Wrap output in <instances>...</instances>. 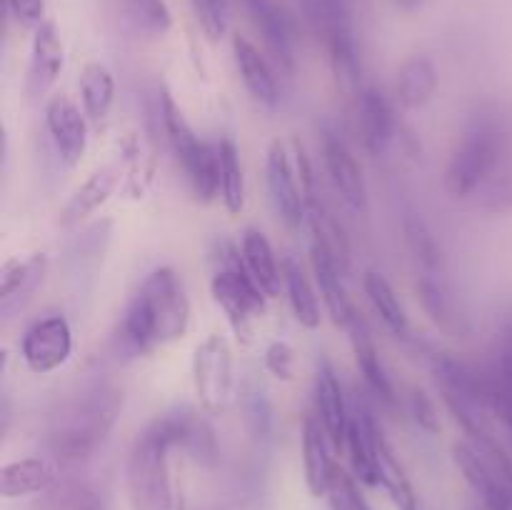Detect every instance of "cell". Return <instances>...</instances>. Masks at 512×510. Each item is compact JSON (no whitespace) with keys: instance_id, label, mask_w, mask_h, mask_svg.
Masks as SVG:
<instances>
[{"instance_id":"obj_1","label":"cell","mask_w":512,"mask_h":510,"mask_svg":"<svg viewBox=\"0 0 512 510\" xmlns=\"http://www.w3.org/2000/svg\"><path fill=\"white\" fill-rule=\"evenodd\" d=\"M190 325V300L173 268H155L120 318L115 343L130 358L153 353L160 345L183 338Z\"/></svg>"},{"instance_id":"obj_2","label":"cell","mask_w":512,"mask_h":510,"mask_svg":"<svg viewBox=\"0 0 512 510\" xmlns=\"http://www.w3.org/2000/svg\"><path fill=\"white\" fill-rule=\"evenodd\" d=\"M123 390L115 385H93L60 405L48 425V448L63 463L88 460L118 425Z\"/></svg>"},{"instance_id":"obj_3","label":"cell","mask_w":512,"mask_h":510,"mask_svg":"<svg viewBox=\"0 0 512 510\" xmlns=\"http://www.w3.org/2000/svg\"><path fill=\"white\" fill-rule=\"evenodd\" d=\"M508 148V133L495 113H478L460 135L445 168V188L455 198L473 195L495 178Z\"/></svg>"},{"instance_id":"obj_4","label":"cell","mask_w":512,"mask_h":510,"mask_svg":"<svg viewBox=\"0 0 512 510\" xmlns=\"http://www.w3.org/2000/svg\"><path fill=\"white\" fill-rule=\"evenodd\" d=\"M160 123L175 158L183 165L190 190L200 203H210L220 193V150L198 138L193 125L185 120L168 88H160Z\"/></svg>"},{"instance_id":"obj_5","label":"cell","mask_w":512,"mask_h":510,"mask_svg":"<svg viewBox=\"0 0 512 510\" xmlns=\"http://www.w3.org/2000/svg\"><path fill=\"white\" fill-rule=\"evenodd\" d=\"M170 443L153 423L138 435L128 455V498L133 510H173L168 468Z\"/></svg>"},{"instance_id":"obj_6","label":"cell","mask_w":512,"mask_h":510,"mask_svg":"<svg viewBox=\"0 0 512 510\" xmlns=\"http://www.w3.org/2000/svg\"><path fill=\"white\" fill-rule=\"evenodd\" d=\"M223 268L210 280V293L215 303L225 310L230 323L238 330H245V325L260 313H265V290L255 283L250 270L245 268L243 253L225 243L223 248Z\"/></svg>"},{"instance_id":"obj_7","label":"cell","mask_w":512,"mask_h":510,"mask_svg":"<svg viewBox=\"0 0 512 510\" xmlns=\"http://www.w3.org/2000/svg\"><path fill=\"white\" fill-rule=\"evenodd\" d=\"M233 350L225 335H208L195 348L193 385L200 405L210 415L225 413L233 400Z\"/></svg>"},{"instance_id":"obj_8","label":"cell","mask_w":512,"mask_h":510,"mask_svg":"<svg viewBox=\"0 0 512 510\" xmlns=\"http://www.w3.org/2000/svg\"><path fill=\"white\" fill-rule=\"evenodd\" d=\"M73 353V330L63 315H48L30 325L20 340V355L33 373L45 375L68 363Z\"/></svg>"},{"instance_id":"obj_9","label":"cell","mask_w":512,"mask_h":510,"mask_svg":"<svg viewBox=\"0 0 512 510\" xmlns=\"http://www.w3.org/2000/svg\"><path fill=\"white\" fill-rule=\"evenodd\" d=\"M248 13L250 23L255 25L265 40V48L275 58L280 68L288 73L295 70V48H298V23L293 13L280 0H240Z\"/></svg>"},{"instance_id":"obj_10","label":"cell","mask_w":512,"mask_h":510,"mask_svg":"<svg viewBox=\"0 0 512 510\" xmlns=\"http://www.w3.org/2000/svg\"><path fill=\"white\" fill-rule=\"evenodd\" d=\"M45 125L65 168H75L88 148V123L78 105L65 95H53L45 105Z\"/></svg>"},{"instance_id":"obj_11","label":"cell","mask_w":512,"mask_h":510,"mask_svg":"<svg viewBox=\"0 0 512 510\" xmlns=\"http://www.w3.org/2000/svg\"><path fill=\"white\" fill-rule=\"evenodd\" d=\"M310 258H313L315 280H318L320 295H323L330 318L338 325H343V328H348L350 320L355 318V308L350 303L343 278H340V265L338 258H335V250L330 248L320 223H313V248H310Z\"/></svg>"},{"instance_id":"obj_12","label":"cell","mask_w":512,"mask_h":510,"mask_svg":"<svg viewBox=\"0 0 512 510\" xmlns=\"http://www.w3.org/2000/svg\"><path fill=\"white\" fill-rule=\"evenodd\" d=\"M265 170H268L270 200H273L278 215L283 218V223L288 228H300L305 215H308V205H305L303 185L298 183V178L293 173V165H290L288 150H285V145L280 140L270 143Z\"/></svg>"},{"instance_id":"obj_13","label":"cell","mask_w":512,"mask_h":510,"mask_svg":"<svg viewBox=\"0 0 512 510\" xmlns=\"http://www.w3.org/2000/svg\"><path fill=\"white\" fill-rule=\"evenodd\" d=\"M63 63L65 50L58 28H55L53 20H43L33 33L28 75H25V93L30 100H40L50 93L60 70H63Z\"/></svg>"},{"instance_id":"obj_14","label":"cell","mask_w":512,"mask_h":510,"mask_svg":"<svg viewBox=\"0 0 512 510\" xmlns=\"http://www.w3.org/2000/svg\"><path fill=\"white\" fill-rule=\"evenodd\" d=\"M320 150H323L325 170H328L330 180H333L340 198H343L353 210H365L368 190H365L363 173H360V165L355 163V155L350 153L348 143H345L335 130L325 128Z\"/></svg>"},{"instance_id":"obj_15","label":"cell","mask_w":512,"mask_h":510,"mask_svg":"<svg viewBox=\"0 0 512 510\" xmlns=\"http://www.w3.org/2000/svg\"><path fill=\"white\" fill-rule=\"evenodd\" d=\"M453 458L460 473L465 475L475 493L483 498L488 510H512V485L500 478L498 470L480 455V450L470 443H458L453 448Z\"/></svg>"},{"instance_id":"obj_16","label":"cell","mask_w":512,"mask_h":510,"mask_svg":"<svg viewBox=\"0 0 512 510\" xmlns=\"http://www.w3.org/2000/svg\"><path fill=\"white\" fill-rule=\"evenodd\" d=\"M155 428L165 435L170 448H183L203 463L215 458V438L203 418L193 408H175L153 420Z\"/></svg>"},{"instance_id":"obj_17","label":"cell","mask_w":512,"mask_h":510,"mask_svg":"<svg viewBox=\"0 0 512 510\" xmlns=\"http://www.w3.org/2000/svg\"><path fill=\"white\" fill-rule=\"evenodd\" d=\"M315 415L320 418L323 428L328 430L333 448L343 450L353 415L348 413L340 380L328 360H320L318 370H315Z\"/></svg>"},{"instance_id":"obj_18","label":"cell","mask_w":512,"mask_h":510,"mask_svg":"<svg viewBox=\"0 0 512 510\" xmlns=\"http://www.w3.org/2000/svg\"><path fill=\"white\" fill-rule=\"evenodd\" d=\"M378 438L380 428L373 415L365 408L350 420L348 438H345V450L350 455V465L360 483L380 485V463H378Z\"/></svg>"},{"instance_id":"obj_19","label":"cell","mask_w":512,"mask_h":510,"mask_svg":"<svg viewBox=\"0 0 512 510\" xmlns=\"http://www.w3.org/2000/svg\"><path fill=\"white\" fill-rule=\"evenodd\" d=\"M330 445L333 440L318 415H308L303 423V470L310 495L315 498L328 493L330 478H333L335 463L330 458Z\"/></svg>"},{"instance_id":"obj_20","label":"cell","mask_w":512,"mask_h":510,"mask_svg":"<svg viewBox=\"0 0 512 510\" xmlns=\"http://www.w3.org/2000/svg\"><path fill=\"white\" fill-rule=\"evenodd\" d=\"M45 270H48V258L43 253H35L25 260L8 263L3 270V288H0V310L5 315L23 308L38 285L43 283Z\"/></svg>"},{"instance_id":"obj_21","label":"cell","mask_w":512,"mask_h":510,"mask_svg":"<svg viewBox=\"0 0 512 510\" xmlns=\"http://www.w3.org/2000/svg\"><path fill=\"white\" fill-rule=\"evenodd\" d=\"M233 55H235V65H238L240 78H243L245 88H248V93L253 95V100H258L260 105L273 108V105L278 103V83H275V75L273 70H270L268 60L263 58V53H260L248 38L235 35Z\"/></svg>"},{"instance_id":"obj_22","label":"cell","mask_w":512,"mask_h":510,"mask_svg":"<svg viewBox=\"0 0 512 510\" xmlns=\"http://www.w3.org/2000/svg\"><path fill=\"white\" fill-rule=\"evenodd\" d=\"M350 330V340H353V350H355V363H358V370L363 373L365 385L378 395L383 403L393 405L395 403V388L393 380H390L388 370H385L383 360H380L378 348H375L373 338H370L368 328H365L363 320L355 315L348 325Z\"/></svg>"},{"instance_id":"obj_23","label":"cell","mask_w":512,"mask_h":510,"mask_svg":"<svg viewBox=\"0 0 512 510\" xmlns=\"http://www.w3.org/2000/svg\"><path fill=\"white\" fill-rule=\"evenodd\" d=\"M395 118L388 98L378 88H365L360 95V135L373 155H383L393 143Z\"/></svg>"},{"instance_id":"obj_24","label":"cell","mask_w":512,"mask_h":510,"mask_svg":"<svg viewBox=\"0 0 512 510\" xmlns=\"http://www.w3.org/2000/svg\"><path fill=\"white\" fill-rule=\"evenodd\" d=\"M115 183H118V168H115V165H105V168L95 170V173L70 195L68 203H65L63 213H60L63 228H73L80 220L93 215L95 210L110 198Z\"/></svg>"},{"instance_id":"obj_25","label":"cell","mask_w":512,"mask_h":510,"mask_svg":"<svg viewBox=\"0 0 512 510\" xmlns=\"http://www.w3.org/2000/svg\"><path fill=\"white\" fill-rule=\"evenodd\" d=\"M55 483V465L45 458H23L3 465L0 493L3 498H23L30 493H45Z\"/></svg>"},{"instance_id":"obj_26","label":"cell","mask_w":512,"mask_h":510,"mask_svg":"<svg viewBox=\"0 0 512 510\" xmlns=\"http://www.w3.org/2000/svg\"><path fill=\"white\" fill-rule=\"evenodd\" d=\"M240 253H243L245 268L250 270V275L255 278V283L265 290L268 298H275L280 293V270L278 260H275L273 245L265 238L263 230L248 228L243 235V245H240Z\"/></svg>"},{"instance_id":"obj_27","label":"cell","mask_w":512,"mask_h":510,"mask_svg":"<svg viewBox=\"0 0 512 510\" xmlns=\"http://www.w3.org/2000/svg\"><path fill=\"white\" fill-rule=\"evenodd\" d=\"M438 90V73L433 60L425 55H413L403 63L398 73V98L405 108H423Z\"/></svg>"},{"instance_id":"obj_28","label":"cell","mask_w":512,"mask_h":510,"mask_svg":"<svg viewBox=\"0 0 512 510\" xmlns=\"http://www.w3.org/2000/svg\"><path fill=\"white\" fill-rule=\"evenodd\" d=\"M80 98L83 110L93 125H100L108 118L115 100V78L103 63H88L80 73Z\"/></svg>"},{"instance_id":"obj_29","label":"cell","mask_w":512,"mask_h":510,"mask_svg":"<svg viewBox=\"0 0 512 510\" xmlns=\"http://www.w3.org/2000/svg\"><path fill=\"white\" fill-rule=\"evenodd\" d=\"M283 283H285V293H288L295 320L308 330L318 328L320 325L318 295H315L310 280L305 278L303 268H300L293 258L283 260Z\"/></svg>"},{"instance_id":"obj_30","label":"cell","mask_w":512,"mask_h":510,"mask_svg":"<svg viewBox=\"0 0 512 510\" xmlns=\"http://www.w3.org/2000/svg\"><path fill=\"white\" fill-rule=\"evenodd\" d=\"M420 300H423V308L435 323L440 325L448 333H460L463 330V318H460L458 308H455V300L450 295L448 285H445L443 275L440 273H423L418 283Z\"/></svg>"},{"instance_id":"obj_31","label":"cell","mask_w":512,"mask_h":510,"mask_svg":"<svg viewBox=\"0 0 512 510\" xmlns=\"http://www.w3.org/2000/svg\"><path fill=\"white\" fill-rule=\"evenodd\" d=\"M378 463H380V485L388 490L390 500L395 503L398 510H420L418 505V495H415L413 483H410L408 473L400 465V460L395 458L393 448L385 440L383 430H380L378 438Z\"/></svg>"},{"instance_id":"obj_32","label":"cell","mask_w":512,"mask_h":510,"mask_svg":"<svg viewBox=\"0 0 512 510\" xmlns=\"http://www.w3.org/2000/svg\"><path fill=\"white\" fill-rule=\"evenodd\" d=\"M365 293H368L370 303H373L375 313L383 318V323L393 330L395 335H408L410 323H408V313H405L403 303L395 295L393 285L388 283L385 275H380L378 270H368L365 273Z\"/></svg>"},{"instance_id":"obj_33","label":"cell","mask_w":512,"mask_h":510,"mask_svg":"<svg viewBox=\"0 0 512 510\" xmlns=\"http://www.w3.org/2000/svg\"><path fill=\"white\" fill-rule=\"evenodd\" d=\"M220 150V195L228 208V213L238 215L245 208V175L240 163L238 145L233 138H223L218 143Z\"/></svg>"},{"instance_id":"obj_34","label":"cell","mask_w":512,"mask_h":510,"mask_svg":"<svg viewBox=\"0 0 512 510\" xmlns=\"http://www.w3.org/2000/svg\"><path fill=\"white\" fill-rule=\"evenodd\" d=\"M120 13L140 35L158 38L173 28V13L165 0H118Z\"/></svg>"},{"instance_id":"obj_35","label":"cell","mask_w":512,"mask_h":510,"mask_svg":"<svg viewBox=\"0 0 512 510\" xmlns=\"http://www.w3.org/2000/svg\"><path fill=\"white\" fill-rule=\"evenodd\" d=\"M403 230L410 253L415 255L423 273H440V263H443V258H440V245L435 240L433 230L428 228V223L418 213L408 210L403 218Z\"/></svg>"},{"instance_id":"obj_36","label":"cell","mask_w":512,"mask_h":510,"mask_svg":"<svg viewBox=\"0 0 512 510\" xmlns=\"http://www.w3.org/2000/svg\"><path fill=\"white\" fill-rule=\"evenodd\" d=\"M33 510H103V503L85 485L63 483L45 490V495L33 505Z\"/></svg>"},{"instance_id":"obj_37","label":"cell","mask_w":512,"mask_h":510,"mask_svg":"<svg viewBox=\"0 0 512 510\" xmlns=\"http://www.w3.org/2000/svg\"><path fill=\"white\" fill-rule=\"evenodd\" d=\"M358 483L360 480L355 478V475H350L348 470L335 465L333 478H330V485H328V493H325V498H328L330 503V510H373L368 505V500H365L363 490H360Z\"/></svg>"},{"instance_id":"obj_38","label":"cell","mask_w":512,"mask_h":510,"mask_svg":"<svg viewBox=\"0 0 512 510\" xmlns=\"http://www.w3.org/2000/svg\"><path fill=\"white\" fill-rule=\"evenodd\" d=\"M193 5V15L198 20L200 30L208 35V40L218 43L228 28V8L225 0H190Z\"/></svg>"},{"instance_id":"obj_39","label":"cell","mask_w":512,"mask_h":510,"mask_svg":"<svg viewBox=\"0 0 512 510\" xmlns=\"http://www.w3.org/2000/svg\"><path fill=\"white\" fill-rule=\"evenodd\" d=\"M293 365H295V353L288 343L283 340H275V343L268 345L265 350V368L280 380H290L293 378Z\"/></svg>"},{"instance_id":"obj_40","label":"cell","mask_w":512,"mask_h":510,"mask_svg":"<svg viewBox=\"0 0 512 510\" xmlns=\"http://www.w3.org/2000/svg\"><path fill=\"white\" fill-rule=\"evenodd\" d=\"M410 413H413L415 423L425 428L428 433H438L440 430V415L433 400L423 393V390H413L410 393Z\"/></svg>"},{"instance_id":"obj_41","label":"cell","mask_w":512,"mask_h":510,"mask_svg":"<svg viewBox=\"0 0 512 510\" xmlns=\"http://www.w3.org/2000/svg\"><path fill=\"white\" fill-rule=\"evenodd\" d=\"M45 3L48 0H5L8 13L13 15L15 23L25 25V28H38L45 20Z\"/></svg>"},{"instance_id":"obj_42","label":"cell","mask_w":512,"mask_h":510,"mask_svg":"<svg viewBox=\"0 0 512 510\" xmlns=\"http://www.w3.org/2000/svg\"><path fill=\"white\" fill-rule=\"evenodd\" d=\"M395 8L405 10V13H415V10H420L425 5V0H393Z\"/></svg>"},{"instance_id":"obj_43","label":"cell","mask_w":512,"mask_h":510,"mask_svg":"<svg viewBox=\"0 0 512 510\" xmlns=\"http://www.w3.org/2000/svg\"><path fill=\"white\" fill-rule=\"evenodd\" d=\"M505 345H508V348L512 350V328L508 330V338H505Z\"/></svg>"},{"instance_id":"obj_44","label":"cell","mask_w":512,"mask_h":510,"mask_svg":"<svg viewBox=\"0 0 512 510\" xmlns=\"http://www.w3.org/2000/svg\"><path fill=\"white\" fill-rule=\"evenodd\" d=\"M508 433H510V438H512V430H508Z\"/></svg>"},{"instance_id":"obj_45","label":"cell","mask_w":512,"mask_h":510,"mask_svg":"<svg viewBox=\"0 0 512 510\" xmlns=\"http://www.w3.org/2000/svg\"><path fill=\"white\" fill-rule=\"evenodd\" d=\"M485 510H488V508H485Z\"/></svg>"}]
</instances>
